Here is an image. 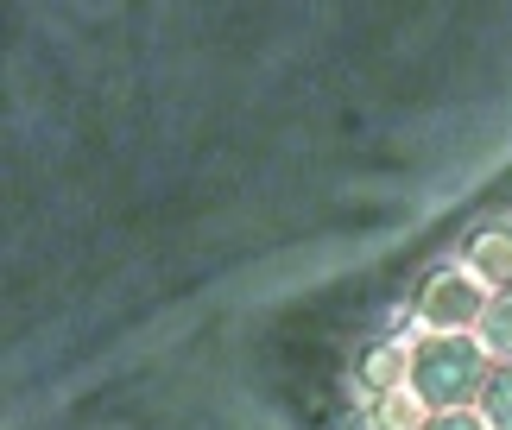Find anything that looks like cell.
I'll return each mask as SVG.
<instances>
[{
  "label": "cell",
  "mask_w": 512,
  "mask_h": 430,
  "mask_svg": "<svg viewBox=\"0 0 512 430\" xmlns=\"http://www.w3.org/2000/svg\"><path fill=\"white\" fill-rule=\"evenodd\" d=\"M487 367H481V348L468 336H424L411 348V399L424 405V412H462L475 393H487Z\"/></svg>",
  "instance_id": "cell-1"
},
{
  "label": "cell",
  "mask_w": 512,
  "mask_h": 430,
  "mask_svg": "<svg viewBox=\"0 0 512 430\" xmlns=\"http://www.w3.org/2000/svg\"><path fill=\"white\" fill-rule=\"evenodd\" d=\"M418 317L430 323V336H462L468 323L487 317L481 279H475V272H437V279L418 291Z\"/></svg>",
  "instance_id": "cell-2"
},
{
  "label": "cell",
  "mask_w": 512,
  "mask_h": 430,
  "mask_svg": "<svg viewBox=\"0 0 512 430\" xmlns=\"http://www.w3.org/2000/svg\"><path fill=\"white\" fill-rule=\"evenodd\" d=\"M468 272L481 285H494L500 298L512 291V228L506 222H487V228L468 234Z\"/></svg>",
  "instance_id": "cell-3"
},
{
  "label": "cell",
  "mask_w": 512,
  "mask_h": 430,
  "mask_svg": "<svg viewBox=\"0 0 512 430\" xmlns=\"http://www.w3.org/2000/svg\"><path fill=\"white\" fill-rule=\"evenodd\" d=\"M361 380L373 386V393H392L399 380H411V361H405L392 342H373L367 355H361Z\"/></svg>",
  "instance_id": "cell-4"
},
{
  "label": "cell",
  "mask_w": 512,
  "mask_h": 430,
  "mask_svg": "<svg viewBox=\"0 0 512 430\" xmlns=\"http://www.w3.org/2000/svg\"><path fill=\"white\" fill-rule=\"evenodd\" d=\"M481 342L494 348V355H506V361H512V291L487 304V317H481Z\"/></svg>",
  "instance_id": "cell-5"
},
{
  "label": "cell",
  "mask_w": 512,
  "mask_h": 430,
  "mask_svg": "<svg viewBox=\"0 0 512 430\" xmlns=\"http://www.w3.org/2000/svg\"><path fill=\"white\" fill-rule=\"evenodd\" d=\"M487 418H494V430H512V361L500 367V374L494 380H487Z\"/></svg>",
  "instance_id": "cell-6"
},
{
  "label": "cell",
  "mask_w": 512,
  "mask_h": 430,
  "mask_svg": "<svg viewBox=\"0 0 512 430\" xmlns=\"http://www.w3.org/2000/svg\"><path fill=\"white\" fill-rule=\"evenodd\" d=\"M424 430H487L481 418H468V412H449V418H430Z\"/></svg>",
  "instance_id": "cell-7"
}]
</instances>
